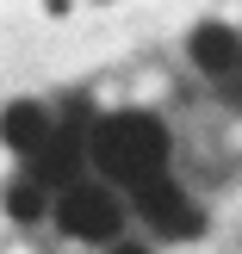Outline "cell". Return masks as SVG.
<instances>
[{
    "instance_id": "cell-3",
    "label": "cell",
    "mask_w": 242,
    "mask_h": 254,
    "mask_svg": "<svg viewBox=\"0 0 242 254\" xmlns=\"http://www.w3.org/2000/svg\"><path fill=\"white\" fill-rule=\"evenodd\" d=\"M131 211H137L156 236H168V242H199V236H205V211H199L193 198L168 180V174L131 186Z\"/></svg>"
},
{
    "instance_id": "cell-5",
    "label": "cell",
    "mask_w": 242,
    "mask_h": 254,
    "mask_svg": "<svg viewBox=\"0 0 242 254\" xmlns=\"http://www.w3.org/2000/svg\"><path fill=\"white\" fill-rule=\"evenodd\" d=\"M186 56H193L205 74H230L236 62H242V31L205 19V25H193V37H186Z\"/></svg>"
},
{
    "instance_id": "cell-1",
    "label": "cell",
    "mask_w": 242,
    "mask_h": 254,
    "mask_svg": "<svg viewBox=\"0 0 242 254\" xmlns=\"http://www.w3.org/2000/svg\"><path fill=\"white\" fill-rule=\"evenodd\" d=\"M87 161L99 180L112 186H143L156 174H168V124L156 112H99V124L87 130Z\"/></svg>"
},
{
    "instance_id": "cell-4",
    "label": "cell",
    "mask_w": 242,
    "mask_h": 254,
    "mask_svg": "<svg viewBox=\"0 0 242 254\" xmlns=\"http://www.w3.org/2000/svg\"><path fill=\"white\" fill-rule=\"evenodd\" d=\"M50 130H56V112L37 106V99H12V106L0 112V143H6L12 155H25V161L50 143Z\"/></svg>"
},
{
    "instance_id": "cell-7",
    "label": "cell",
    "mask_w": 242,
    "mask_h": 254,
    "mask_svg": "<svg viewBox=\"0 0 242 254\" xmlns=\"http://www.w3.org/2000/svg\"><path fill=\"white\" fill-rule=\"evenodd\" d=\"M112 254H149L143 242H124V236H118V242H112Z\"/></svg>"
},
{
    "instance_id": "cell-6",
    "label": "cell",
    "mask_w": 242,
    "mask_h": 254,
    "mask_svg": "<svg viewBox=\"0 0 242 254\" xmlns=\"http://www.w3.org/2000/svg\"><path fill=\"white\" fill-rule=\"evenodd\" d=\"M44 211H50V192L31 180V174H19V180L6 186V217H12V223H37Z\"/></svg>"
},
{
    "instance_id": "cell-2",
    "label": "cell",
    "mask_w": 242,
    "mask_h": 254,
    "mask_svg": "<svg viewBox=\"0 0 242 254\" xmlns=\"http://www.w3.org/2000/svg\"><path fill=\"white\" fill-rule=\"evenodd\" d=\"M50 217H56L62 236H75V242H118L124 230V198L112 192V186L99 180H75L69 192H56V205H50Z\"/></svg>"
}]
</instances>
